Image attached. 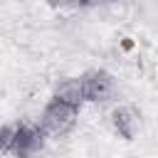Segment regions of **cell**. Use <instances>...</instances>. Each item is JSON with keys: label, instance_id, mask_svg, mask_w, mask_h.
Here are the masks:
<instances>
[{"label": "cell", "instance_id": "cell-1", "mask_svg": "<svg viewBox=\"0 0 158 158\" xmlns=\"http://www.w3.org/2000/svg\"><path fill=\"white\" fill-rule=\"evenodd\" d=\"M79 111H81V106L69 104V101H64V99H59V96L52 94L44 101V106H42V111L37 116V123H40V128L49 138H57V136H64L77 123Z\"/></svg>", "mask_w": 158, "mask_h": 158}, {"label": "cell", "instance_id": "cell-2", "mask_svg": "<svg viewBox=\"0 0 158 158\" xmlns=\"http://www.w3.org/2000/svg\"><path fill=\"white\" fill-rule=\"evenodd\" d=\"M47 133L40 128V123L35 121H17L15 126V138L10 146V156L12 158H37L44 151L47 143Z\"/></svg>", "mask_w": 158, "mask_h": 158}, {"label": "cell", "instance_id": "cell-3", "mask_svg": "<svg viewBox=\"0 0 158 158\" xmlns=\"http://www.w3.org/2000/svg\"><path fill=\"white\" fill-rule=\"evenodd\" d=\"M79 77H81V89H84V101L86 104H106L116 91V79L104 67L86 69Z\"/></svg>", "mask_w": 158, "mask_h": 158}, {"label": "cell", "instance_id": "cell-4", "mask_svg": "<svg viewBox=\"0 0 158 158\" xmlns=\"http://www.w3.org/2000/svg\"><path fill=\"white\" fill-rule=\"evenodd\" d=\"M109 126L121 141H133L141 131V114L131 104H116L109 111Z\"/></svg>", "mask_w": 158, "mask_h": 158}, {"label": "cell", "instance_id": "cell-5", "mask_svg": "<svg viewBox=\"0 0 158 158\" xmlns=\"http://www.w3.org/2000/svg\"><path fill=\"white\" fill-rule=\"evenodd\" d=\"M52 94L69 101V104H77V106H84V89H81V77H62L54 81L52 86Z\"/></svg>", "mask_w": 158, "mask_h": 158}, {"label": "cell", "instance_id": "cell-6", "mask_svg": "<svg viewBox=\"0 0 158 158\" xmlns=\"http://www.w3.org/2000/svg\"><path fill=\"white\" fill-rule=\"evenodd\" d=\"M15 126H17V121L2 123V128H0V151L5 156H10V146H12V138H15Z\"/></svg>", "mask_w": 158, "mask_h": 158}, {"label": "cell", "instance_id": "cell-7", "mask_svg": "<svg viewBox=\"0 0 158 158\" xmlns=\"http://www.w3.org/2000/svg\"><path fill=\"white\" fill-rule=\"evenodd\" d=\"M94 0H69V5H77V7H86V5H91Z\"/></svg>", "mask_w": 158, "mask_h": 158}]
</instances>
